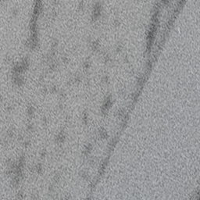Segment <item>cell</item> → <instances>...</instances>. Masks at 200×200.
<instances>
[{"label":"cell","instance_id":"6da1fadb","mask_svg":"<svg viewBox=\"0 0 200 200\" xmlns=\"http://www.w3.org/2000/svg\"><path fill=\"white\" fill-rule=\"evenodd\" d=\"M195 200H200V190L195 194Z\"/></svg>","mask_w":200,"mask_h":200}]
</instances>
